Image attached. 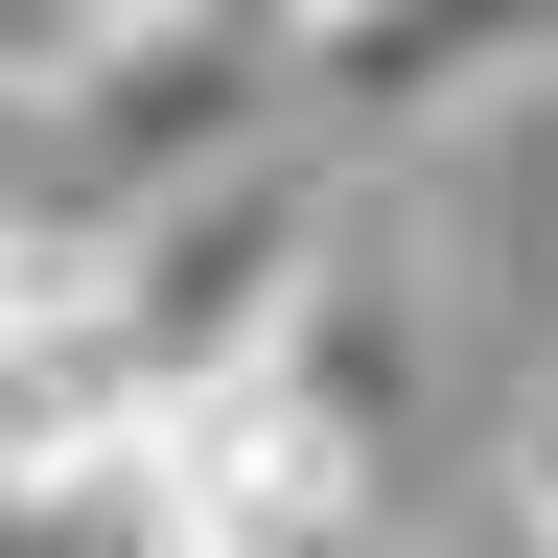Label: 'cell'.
I'll return each instance as SVG.
<instances>
[{"instance_id":"6","label":"cell","mask_w":558,"mask_h":558,"mask_svg":"<svg viewBox=\"0 0 558 558\" xmlns=\"http://www.w3.org/2000/svg\"><path fill=\"white\" fill-rule=\"evenodd\" d=\"M209 558H373V535H209Z\"/></svg>"},{"instance_id":"3","label":"cell","mask_w":558,"mask_h":558,"mask_svg":"<svg viewBox=\"0 0 558 558\" xmlns=\"http://www.w3.org/2000/svg\"><path fill=\"white\" fill-rule=\"evenodd\" d=\"M558 94V0H349V24H279V117L303 163H373V140H465Z\"/></svg>"},{"instance_id":"5","label":"cell","mask_w":558,"mask_h":558,"mask_svg":"<svg viewBox=\"0 0 558 558\" xmlns=\"http://www.w3.org/2000/svg\"><path fill=\"white\" fill-rule=\"evenodd\" d=\"M512 535H535V558H558V373H535V396H512Z\"/></svg>"},{"instance_id":"4","label":"cell","mask_w":558,"mask_h":558,"mask_svg":"<svg viewBox=\"0 0 558 558\" xmlns=\"http://www.w3.org/2000/svg\"><path fill=\"white\" fill-rule=\"evenodd\" d=\"M0 558H186L140 418H24V442H0Z\"/></svg>"},{"instance_id":"2","label":"cell","mask_w":558,"mask_h":558,"mask_svg":"<svg viewBox=\"0 0 558 558\" xmlns=\"http://www.w3.org/2000/svg\"><path fill=\"white\" fill-rule=\"evenodd\" d=\"M279 24H209V0H94V47H70V94H47V209L70 233H140V209H186V186H233V163H279Z\"/></svg>"},{"instance_id":"1","label":"cell","mask_w":558,"mask_h":558,"mask_svg":"<svg viewBox=\"0 0 558 558\" xmlns=\"http://www.w3.org/2000/svg\"><path fill=\"white\" fill-rule=\"evenodd\" d=\"M326 256H349V163H303V140L233 163V186H186V209H140V233L94 256V373H117V418L256 373V349L326 303Z\"/></svg>"}]
</instances>
